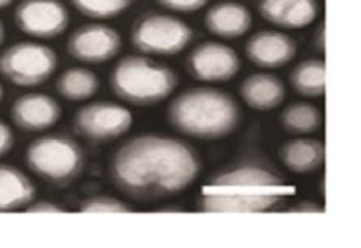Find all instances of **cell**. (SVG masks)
I'll list each match as a JSON object with an SVG mask.
<instances>
[{"label": "cell", "instance_id": "cell-1", "mask_svg": "<svg viewBox=\"0 0 361 248\" xmlns=\"http://www.w3.org/2000/svg\"><path fill=\"white\" fill-rule=\"evenodd\" d=\"M202 159L183 139L165 132H140L113 152L109 177L121 194L136 203H157L194 186Z\"/></svg>", "mask_w": 361, "mask_h": 248}, {"label": "cell", "instance_id": "cell-2", "mask_svg": "<svg viewBox=\"0 0 361 248\" xmlns=\"http://www.w3.org/2000/svg\"><path fill=\"white\" fill-rule=\"evenodd\" d=\"M294 187L273 170L235 166L209 178L197 202L203 213H267L283 204Z\"/></svg>", "mask_w": 361, "mask_h": 248}, {"label": "cell", "instance_id": "cell-3", "mask_svg": "<svg viewBox=\"0 0 361 248\" xmlns=\"http://www.w3.org/2000/svg\"><path fill=\"white\" fill-rule=\"evenodd\" d=\"M166 122L185 137L221 140L238 130L241 107L231 93L212 85H194L171 98Z\"/></svg>", "mask_w": 361, "mask_h": 248}, {"label": "cell", "instance_id": "cell-4", "mask_svg": "<svg viewBox=\"0 0 361 248\" xmlns=\"http://www.w3.org/2000/svg\"><path fill=\"white\" fill-rule=\"evenodd\" d=\"M109 84L119 101L135 107H153L173 97L178 87V75L165 63L133 54L115 64Z\"/></svg>", "mask_w": 361, "mask_h": 248}, {"label": "cell", "instance_id": "cell-5", "mask_svg": "<svg viewBox=\"0 0 361 248\" xmlns=\"http://www.w3.org/2000/svg\"><path fill=\"white\" fill-rule=\"evenodd\" d=\"M26 165L32 174L47 183L68 185L84 168V151L77 140L61 132L34 139L26 148Z\"/></svg>", "mask_w": 361, "mask_h": 248}, {"label": "cell", "instance_id": "cell-6", "mask_svg": "<svg viewBox=\"0 0 361 248\" xmlns=\"http://www.w3.org/2000/svg\"><path fill=\"white\" fill-rule=\"evenodd\" d=\"M192 40V27L169 13L148 11L137 17L130 30L131 46L148 56H176Z\"/></svg>", "mask_w": 361, "mask_h": 248}, {"label": "cell", "instance_id": "cell-7", "mask_svg": "<svg viewBox=\"0 0 361 248\" xmlns=\"http://www.w3.org/2000/svg\"><path fill=\"white\" fill-rule=\"evenodd\" d=\"M59 68L54 47L37 40L18 42L0 52V76L16 87H40Z\"/></svg>", "mask_w": 361, "mask_h": 248}, {"label": "cell", "instance_id": "cell-8", "mask_svg": "<svg viewBox=\"0 0 361 248\" xmlns=\"http://www.w3.org/2000/svg\"><path fill=\"white\" fill-rule=\"evenodd\" d=\"M135 123L131 110L115 101H92L73 116L77 135L92 142H111L127 135Z\"/></svg>", "mask_w": 361, "mask_h": 248}, {"label": "cell", "instance_id": "cell-9", "mask_svg": "<svg viewBox=\"0 0 361 248\" xmlns=\"http://www.w3.org/2000/svg\"><path fill=\"white\" fill-rule=\"evenodd\" d=\"M14 23L35 40H54L68 31L71 14L61 0H22L16 6Z\"/></svg>", "mask_w": 361, "mask_h": 248}, {"label": "cell", "instance_id": "cell-10", "mask_svg": "<svg viewBox=\"0 0 361 248\" xmlns=\"http://www.w3.org/2000/svg\"><path fill=\"white\" fill-rule=\"evenodd\" d=\"M186 70L204 84L232 81L241 70V58L232 46L209 40L197 44L186 56Z\"/></svg>", "mask_w": 361, "mask_h": 248}, {"label": "cell", "instance_id": "cell-11", "mask_svg": "<svg viewBox=\"0 0 361 248\" xmlns=\"http://www.w3.org/2000/svg\"><path fill=\"white\" fill-rule=\"evenodd\" d=\"M122 49V37L115 27L101 23L78 26L66 42V52L82 64H104L115 60Z\"/></svg>", "mask_w": 361, "mask_h": 248}, {"label": "cell", "instance_id": "cell-12", "mask_svg": "<svg viewBox=\"0 0 361 248\" xmlns=\"http://www.w3.org/2000/svg\"><path fill=\"white\" fill-rule=\"evenodd\" d=\"M245 58L264 70H276L298 55V42L278 30H262L249 37L244 46Z\"/></svg>", "mask_w": 361, "mask_h": 248}, {"label": "cell", "instance_id": "cell-13", "mask_svg": "<svg viewBox=\"0 0 361 248\" xmlns=\"http://www.w3.org/2000/svg\"><path fill=\"white\" fill-rule=\"evenodd\" d=\"M9 116L14 125L25 132H44L63 118V107L47 93L31 92L20 94L11 106Z\"/></svg>", "mask_w": 361, "mask_h": 248}, {"label": "cell", "instance_id": "cell-14", "mask_svg": "<svg viewBox=\"0 0 361 248\" xmlns=\"http://www.w3.org/2000/svg\"><path fill=\"white\" fill-rule=\"evenodd\" d=\"M317 0H259L258 14L278 30L300 31L319 17Z\"/></svg>", "mask_w": 361, "mask_h": 248}, {"label": "cell", "instance_id": "cell-15", "mask_svg": "<svg viewBox=\"0 0 361 248\" xmlns=\"http://www.w3.org/2000/svg\"><path fill=\"white\" fill-rule=\"evenodd\" d=\"M207 32L223 40H238L249 34L253 16L245 5L236 0H221L207 9L203 17Z\"/></svg>", "mask_w": 361, "mask_h": 248}, {"label": "cell", "instance_id": "cell-16", "mask_svg": "<svg viewBox=\"0 0 361 248\" xmlns=\"http://www.w3.org/2000/svg\"><path fill=\"white\" fill-rule=\"evenodd\" d=\"M238 93L249 108L258 113H269L282 106L287 98V87L278 75L253 72L241 81Z\"/></svg>", "mask_w": 361, "mask_h": 248}, {"label": "cell", "instance_id": "cell-17", "mask_svg": "<svg viewBox=\"0 0 361 248\" xmlns=\"http://www.w3.org/2000/svg\"><path fill=\"white\" fill-rule=\"evenodd\" d=\"M325 143L316 137L294 136L278 149L283 168L294 175H311L325 165Z\"/></svg>", "mask_w": 361, "mask_h": 248}, {"label": "cell", "instance_id": "cell-18", "mask_svg": "<svg viewBox=\"0 0 361 248\" xmlns=\"http://www.w3.org/2000/svg\"><path fill=\"white\" fill-rule=\"evenodd\" d=\"M37 195L34 181L14 165L0 163V213L26 209Z\"/></svg>", "mask_w": 361, "mask_h": 248}, {"label": "cell", "instance_id": "cell-19", "mask_svg": "<svg viewBox=\"0 0 361 248\" xmlns=\"http://www.w3.org/2000/svg\"><path fill=\"white\" fill-rule=\"evenodd\" d=\"M101 89L99 76L84 66H75L63 70L55 82V90L69 102L90 101Z\"/></svg>", "mask_w": 361, "mask_h": 248}, {"label": "cell", "instance_id": "cell-20", "mask_svg": "<svg viewBox=\"0 0 361 248\" xmlns=\"http://www.w3.org/2000/svg\"><path fill=\"white\" fill-rule=\"evenodd\" d=\"M290 87L299 97L317 99L326 90V64L322 58H305L299 61L288 75Z\"/></svg>", "mask_w": 361, "mask_h": 248}, {"label": "cell", "instance_id": "cell-21", "mask_svg": "<svg viewBox=\"0 0 361 248\" xmlns=\"http://www.w3.org/2000/svg\"><path fill=\"white\" fill-rule=\"evenodd\" d=\"M279 125L291 136H311L322 128L323 113L311 102H291L281 110Z\"/></svg>", "mask_w": 361, "mask_h": 248}, {"label": "cell", "instance_id": "cell-22", "mask_svg": "<svg viewBox=\"0 0 361 248\" xmlns=\"http://www.w3.org/2000/svg\"><path fill=\"white\" fill-rule=\"evenodd\" d=\"M75 11L90 20H111L130 9L135 0H69Z\"/></svg>", "mask_w": 361, "mask_h": 248}, {"label": "cell", "instance_id": "cell-23", "mask_svg": "<svg viewBox=\"0 0 361 248\" xmlns=\"http://www.w3.org/2000/svg\"><path fill=\"white\" fill-rule=\"evenodd\" d=\"M81 213H133V209L128 203L121 198L110 197V195H94L87 199H84L80 206Z\"/></svg>", "mask_w": 361, "mask_h": 248}, {"label": "cell", "instance_id": "cell-24", "mask_svg": "<svg viewBox=\"0 0 361 248\" xmlns=\"http://www.w3.org/2000/svg\"><path fill=\"white\" fill-rule=\"evenodd\" d=\"M156 2L169 13L194 14L206 8L209 0H156Z\"/></svg>", "mask_w": 361, "mask_h": 248}, {"label": "cell", "instance_id": "cell-25", "mask_svg": "<svg viewBox=\"0 0 361 248\" xmlns=\"http://www.w3.org/2000/svg\"><path fill=\"white\" fill-rule=\"evenodd\" d=\"M26 213H44V215H60L66 213V209L61 204H56L54 202H39L31 203L25 209Z\"/></svg>", "mask_w": 361, "mask_h": 248}, {"label": "cell", "instance_id": "cell-26", "mask_svg": "<svg viewBox=\"0 0 361 248\" xmlns=\"http://www.w3.org/2000/svg\"><path fill=\"white\" fill-rule=\"evenodd\" d=\"M16 137L13 128L5 120L0 119V159L5 157L14 148Z\"/></svg>", "mask_w": 361, "mask_h": 248}, {"label": "cell", "instance_id": "cell-27", "mask_svg": "<svg viewBox=\"0 0 361 248\" xmlns=\"http://www.w3.org/2000/svg\"><path fill=\"white\" fill-rule=\"evenodd\" d=\"M288 213H325L323 206L314 202H300L288 209Z\"/></svg>", "mask_w": 361, "mask_h": 248}, {"label": "cell", "instance_id": "cell-28", "mask_svg": "<svg viewBox=\"0 0 361 248\" xmlns=\"http://www.w3.org/2000/svg\"><path fill=\"white\" fill-rule=\"evenodd\" d=\"M312 49L319 54L325 52V22H320L312 34Z\"/></svg>", "mask_w": 361, "mask_h": 248}, {"label": "cell", "instance_id": "cell-29", "mask_svg": "<svg viewBox=\"0 0 361 248\" xmlns=\"http://www.w3.org/2000/svg\"><path fill=\"white\" fill-rule=\"evenodd\" d=\"M157 213H185L186 211L183 207L180 206H165V207H160L156 211Z\"/></svg>", "mask_w": 361, "mask_h": 248}, {"label": "cell", "instance_id": "cell-30", "mask_svg": "<svg viewBox=\"0 0 361 248\" xmlns=\"http://www.w3.org/2000/svg\"><path fill=\"white\" fill-rule=\"evenodd\" d=\"M16 0H0V9H6L11 6Z\"/></svg>", "mask_w": 361, "mask_h": 248}, {"label": "cell", "instance_id": "cell-31", "mask_svg": "<svg viewBox=\"0 0 361 248\" xmlns=\"http://www.w3.org/2000/svg\"><path fill=\"white\" fill-rule=\"evenodd\" d=\"M5 34H6V31H5V25H4V22L0 20V44H2L4 42H5Z\"/></svg>", "mask_w": 361, "mask_h": 248}, {"label": "cell", "instance_id": "cell-32", "mask_svg": "<svg viewBox=\"0 0 361 248\" xmlns=\"http://www.w3.org/2000/svg\"><path fill=\"white\" fill-rule=\"evenodd\" d=\"M4 94H5L4 85H2V82H0V102H2V99H4Z\"/></svg>", "mask_w": 361, "mask_h": 248}]
</instances>
